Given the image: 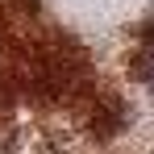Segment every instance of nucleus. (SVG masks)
Instances as JSON below:
<instances>
[{
    "mask_svg": "<svg viewBox=\"0 0 154 154\" xmlns=\"http://www.w3.org/2000/svg\"><path fill=\"white\" fill-rule=\"evenodd\" d=\"M142 75L154 79V46H146V63H142Z\"/></svg>",
    "mask_w": 154,
    "mask_h": 154,
    "instance_id": "nucleus-1",
    "label": "nucleus"
}]
</instances>
